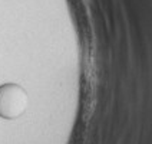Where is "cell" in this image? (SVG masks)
<instances>
[{"label": "cell", "mask_w": 152, "mask_h": 144, "mask_svg": "<svg viewBox=\"0 0 152 144\" xmlns=\"http://www.w3.org/2000/svg\"><path fill=\"white\" fill-rule=\"evenodd\" d=\"M27 98L25 91L13 84H7L0 88V117L16 118L26 108Z\"/></svg>", "instance_id": "1"}]
</instances>
